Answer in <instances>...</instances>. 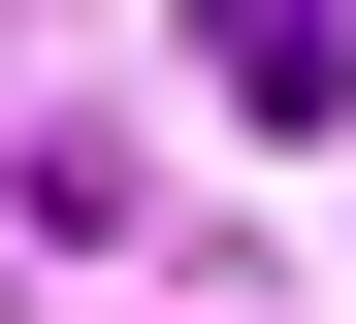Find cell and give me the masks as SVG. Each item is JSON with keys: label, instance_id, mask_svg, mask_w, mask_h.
<instances>
[{"label": "cell", "instance_id": "obj_1", "mask_svg": "<svg viewBox=\"0 0 356 324\" xmlns=\"http://www.w3.org/2000/svg\"><path fill=\"white\" fill-rule=\"evenodd\" d=\"M195 65H227V130H356V0H195Z\"/></svg>", "mask_w": 356, "mask_h": 324}]
</instances>
